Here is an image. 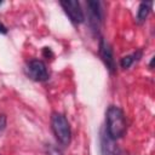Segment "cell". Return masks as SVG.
I'll return each mask as SVG.
<instances>
[{"mask_svg": "<svg viewBox=\"0 0 155 155\" xmlns=\"http://www.w3.org/2000/svg\"><path fill=\"white\" fill-rule=\"evenodd\" d=\"M0 33L1 34H6L7 33V29H6V27L2 23H0Z\"/></svg>", "mask_w": 155, "mask_h": 155, "instance_id": "cell-13", "label": "cell"}, {"mask_svg": "<svg viewBox=\"0 0 155 155\" xmlns=\"http://www.w3.org/2000/svg\"><path fill=\"white\" fill-rule=\"evenodd\" d=\"M102 148L104 155H120V150L113 144V139L110 138H103L102 140Z\"/></svg>", "mask_w": 155, "mask_h": 155, "instance_id": "cell-7", "label": "cell"}, {"mask_svg": "<svg viewBox=\"0 0 155 155\" xmlns=\"http://www.w3.org/2000/svg\"><path fill=\"white\" fill-rule=\"evenodd\" d=\"M6 126V116L5 115H0V131H2Z\"/></svg>", "mask_w": 155, "mask_h": 155, "instance_id": "cell-11", "label": "cell"}, {"mask_svg": "<svg viewBox=\"0 0 155 155\" xmlns=\"http://www.w3.org/2000/svg\"><path fill=\"white\" fill-rule=\"evenodd\" d=\"M51 127L52 131L57 138V140L62 144V145H68L70 143V138H71V131H70V126L68 120L65 119L64 115L59 114V113H54L51 116Z\"/></svg>", "mask_w": 155, "mask_h": 155, "instance_id": "cell-2", "label": "cell"}, {"mask_svg": "<svg viewBox=\"0 0 155 155\" xmlns=\"http://www.w3.org/2000/svg\"><path fill=\"white\" fill-rule=\"evenodd\" d=\"M99 54H101L103 62L105 63L107 68L109 69V71L114 73L116 65H115V61H114V57H113V51H111L109 44L105 42L103 39L99 42Z\"/></svg>", "mask_w": 155, "mask_h": 155, "instance_id": "cell-5", "label": "cell"}, {"mask_svg": "<svg viewBox=\"0 0 155 155\" xmlns=\"http://www.w3.org/2000/svg\"><path fill=\"white\" fill-rule=\"evenodd\" d=\"M140 51L139 52H137V53H133V54H130V56H125V57H122L121 58V61H120V65L122 67V68H130L132 64H133V62L134 61H137V59H139L138 57H140Z\"/></svg>", "mask_w": 155, "mask_h": 155, "instance_id": "cell-9", "label": "cell"}, {"mask_svg": "<svg viewBox=\"0 0 155 155\" xmlns=\"http://www.w3.org/2000/svg\"><path fill=\"white\" fill-rule=\"evenodd\" d=\"M27 74L31 80L45 81L48 79V71L46 64L40 59H33L27 65Z\"/></svg>", "mask_w": 155, "mask_h": 155, "instance_id": "cell-4", "label": "cell"}, {"mask_svg": "<svg viewBox=\"0 0 155 155\" xmlns=\"http://www.w3.org/2000/svg\"><path fill=\"white\" fill-rule=\"evenodd\" d=\"M44 54L47 56V57H48V56L52 57V52H51V50H50L48 47H45V48H44Z\"/></svg>", "mask_w": 155, "mask_h": 155, "instance_id": "cell-12", "label": "cell"}, {"mask_svg": "<svg viewBox=\"0 0 155 155\" xmlns=\"http://www.w3.org/2000/svg\"><path fill=\"white\" fill-rule=\"evenodd\" d=\"M1 4H2V2H1V1H0V5H1Z\"/></svg>", "mask_w": 155, "mask_h": 155, "instance_id": "cell-14", "label": "cell"}, {"mask_svg": "<svg viewBox=\"0 0 155 155\" xmlns=\"http://www.w3.org/2000/svg\"><path fill=\"white\" fill-rule=\"evenodd\" d=\"M151 5H153V2H142L139 5L138 12H137V22L138 23H143L147 19V17L150 12Z\"/></svg>", "mask_w": 155, "mask_h": 155, "instance_id": "cell-8", "label": "cell"}, {"mask_svg": "<svg viewBox=\"0 0 155 155\" xmlns=\"http://www.w3.org/2000/svg\"><path fill=\"white\" fill-rule=\"evenodd\" d=\"M59 4L63 7V10L67 13V16L69 17V19L74 24H80V23L84 22L85 15H84V12L81 10V6H80V4L78 1H75V0H65V1H61Z\"/></svg>", "mask_w": 155, "mask_h": 155, "instance_id": "cell-3", "label": "cell"}, {"mask_svg": "<svg viewBox=\"0 0 155 155\" xmlns=\"http://www.w3.org/2000/svg\"><path fill=\"white\" fill-rule=\"evenodd\" d=\"M90 7V19L91 24H94V28H98V24L103 19V13L101 10V2L99 1H88L87 2Z\"/></svg>", "mask_w": 155, "mask_h": 155, "instance_id": "cell-6", "label": "cell"}, {"mask_svg": "<svg viewBox=\"0 0 155 155\" xmlns=\"http://www.w3.org/2000/svg\"><path fill=\"white\" fill-rule=\"evenodd\" d=\"M107 121V132L110 139L115 140L121 138L126 132V120L124 111L115 105H110L105 114Z\"/></svg>", "mask_w": 155, "mask_h": 155, "instance_id": "cell-1", "label": "cell"}, {"mask_svg": "<svg viewBox=\"0 0 155 155\" xmlns=\"http://www.w3.org/2000/svg\"><path fill=\"white\" fill-rule=\"evenodd\" d=\"M0 155H1V154H0Z\"/></svg>", "mask_w": 155, "mask_h": 155, "instance_id": "cell-15", "label": "cell"}, {"mask_svg": "<svg viewBox=\"0 0 155 155\" xmlns=\"http://www.w3.org/2000/svg\"><path fill=\"white\" fill-rule=\"evenodd\" d=\"M48 155H62V153L57 149V148H53V147H48Z\"/></svg>", "mask_w": 155, "mask_h": 155, "instance_id": "cell-10", "label": "cell"}]
</instances>
